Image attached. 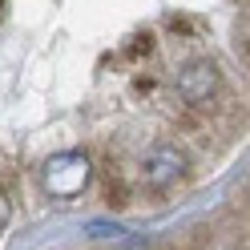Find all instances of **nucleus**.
I'll use <instances>...</instances> for the list:
<instances>
[{"mask_svg":"<svg viewBox=\"0 0 250 250\" xmlns=\"http://www.w3.org/2000/svg\"><path fill=\"white\" fill-rule=\"evenodd\" d=\"M41 182H44V190H49V198H61V202L81 198L89 190V182H93L89 153H81V149L53 153V158L44 162V169H41Z\"/></svg>","mask_w":250,"mask_h":250,"instance_id":"nucleus-1","label":"nucleus"},{"mask_svg":"<svg viewBox=\"0 0 250 250\" xmlns=\"http://www.w3.org/2000/svg\"><path fill=\"white\" fill-rule=\"evenodd\" d=\"M113 250H153L146 238H121V246H113Z\"/></svg>","mask_w":250,"mask_h":250,"instance_id":"nucleus-5","label":"nucleus"},{"mask_svg":"<svg viewBox=\"0 0 250 250\" xmlns=\"http://www.w3.org/2000/svg\"><path fill=\"white\" fill-rule=\"evenodd\" d=\"M222 89V73H218L214 61H190L178 73V97L186 105H210L214 93Z\"/></svg>","mask_w":250,"mask_h":250,"instance_id":"nucleus-2","label":"nucleus"},{"mask_svg":"<svg viewBox=\"0 0 250 250\" xmlns=\"http://www.w3.org/2000/svg\"><path fill=\"white\" fill-rule=\"evenodd\" d=\"M8 214H12V202L0 194V230H4V222H8Z\"/></svg>","mask_w":250,"mask_h":250,"instance_id":"nucleus-6","label":"nucleus"},{"mask_svg":"<svg viewBox=\"0 0 250 250\" xmlns=\"http://www.w3.org/2000/svg\"><path fill=\"white\" fill-rule=\"evenodd\" d=\"M182 174H186V153L178 146H169V142L153 146L146 153V162H142V182L149 190H169L174 182H182Z\"/></svg>","mask_w":250,"mask_h":250,"instance_id":"nucleus-3","label":"nucleus"},{"mask_svg":"<svg viewBox=\"0 0 250 250\" xmlns=\"http://www.w3.org/2000/svg\"><path fill=\"white\" fill-rule=\"evenodd\" d=\"M85 234L89 238H121L125 226H117V222H85Z\"/></svg>","mask_w":250,"mask_h":250,"instance_id":"nucleus-4","label":"nucleus"}]
</instances>
